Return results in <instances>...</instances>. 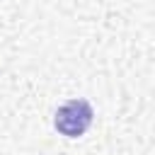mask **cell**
Wrapping results in <instances>:
<instances>
[{"label":"cell","mask_w":155,"mask_h":155,"mask_svg":"<svg viewBox=\"0 0 155 155\" xmlns=\"http://www.w3.org/2000/svg\"><path fill=\"white\" fill-rule=\"evenodd\" d=\"M94 121V109L87 99L78 97V99H68L65 104L58 107L56 116H53V126L61 136L65 138H80L87 133V128Z\"/></svg>","instance_id":"6da1fadb"}]
</instances>
